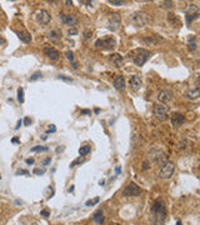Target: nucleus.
Here are the masks:
<instances>
[{
    "instance_id": "1",
    "label": "nucleus",
    "mask_w": 200,
    "mask_h": 225,
    "mask_svg": "<svg viewBox=\"0 0 200 225\" xmlns=\"http://www.w3.org/2000/svg\"><path fill=\"white\" fill-rule=\"evenodd\" d=\"M166 215V205L164 203V200L158 198L155 199V201L153 203L151 208H150V221L153 225H164Z\"/></svg>"
},
{
    "instance_id": "2",
    "label": "nucleus",
    "mask_w": 200,
    "mask_h": 225,
    "mask_svg": "<svg viewBox=\"0 0 200 225\" xmlns=\"http://www.w3.org/2000/svg\"><path fill=\"white\" fill-rule=\"evenodd\" d=\"M95 45H96V48L103 49V50H113L116 46V40L114 39V38H111V36L103 38V39L96 40Z\"/></svg>"
},
{
    "instance_id": "3",
    "label": "nucleus",
    "mask_w": 200,
    "mask_h": 225,
    "mask_svg": "<svg viewBox=\"0 0 200 225\" xmlns=\"http://www.w3.org/2000/svg\"><path fill=\"white\" fill-rule=\"evenodd\" d=\"M149 56H150V51H148L145 49H139V50H136L133 60L138 67H143V65L146 63V60L149 59Z\"/></svg>"
},
{
    "instance_id": "4",
    "label": "nucleus",
    "mask_w": 200,
    "mask_h": 225,
    "mask_svg": "<svg viewBox=\"0 0 200 225\" xmlns=\"http://www.w3.org/2000/svg\"><path fill=\"white\" fill-rule=\"evenodd\" d=\"M153 112H154L155 118L159 119L161 121H164L168 119V112H169V108L163 105V104H156L154 105V109H153Z\"/></svg>"
},
{
    "instance_id": "5",
    "label": "nucleus",
    "mask_w": 200,
    "mask_h": 225,
    "mask_svg": "<svg viewBox=\"0 0 200 225\" xmlns=\"http://www.w3.org/2000/svg\"><path fill=\"white\" fill-rule=\"evenodd\" d=\"M175 171V165L173 161H165L160 168V176L164 179H169Z\"/></svg>"
},
{
    "instance_id": "6",
    "label": "nucleus",
    "mask_w": 200,
    "mask_h": 225,
    "mask_svg": "<svg viewBox=\"0 0 200 225\" xmlns=\"http://www.w3.org/2000/svg\"><path fill=\"white\" fill-rule=\"evenodd\" d=\"M148 20H149V16L144 11H136L131 16V21L135 26H144L148 23Z\"/></svg>"
},
{
    "instance_id": "7",
    "label": "nucleus",
    "mask_w": 200,
    "mask_h": 225,
    "mask_svg": "<svg viewBox=\"0 0 200 225\" xmlns=\"http://www.w3.org/2000/svg\"><path fill=\"white\" fill-rule=\"evenodd\" d=\"M141 194V189L135 183H129L127 188L123 190V196H139Z\"/></svg>"
},
{
    "instance_id": "8",
    "label": "nucleus",
    "mask_w": 200,
    "mask_h": 225,
    "mask_svg": "<svg viewBox=\"0 0 200 225\" xmlns=\"http://www.w3.org/2000/svg\"><path fill=\"white\" fill-rule=\"evenodd\" d=\"M36 20H38L40 24H43V25H48L50 20H52V16H50V14L44 10V9H41V10H38L36 11Z\"/></svg>"
},
{
    "instance_id": "9",
    "label": "nucleus",
    "mask_w": 200,
    "mask_h": 225,
    "mask_svg": "<svg viewBox=\"0 0 200 225\" xmlns=\"http://www.w3.org/2000/svg\"><path fill=\"white\" fill-rule=\"evenodd\" d=\"M150 155L153 158V160H155L156 163H159L160 165H163L165 161H168L166 160V155L164 153L161 151V150H151V153H150Z\"/></svg>"
},
{
    "instance_id": "10",
    "label": "nucleus",
    "mask_w": 200,
    "mask_h": 225,
    "mask_svg": "<svg viewBox=\"0 0 200 225\" xmlns=\"http://www.w3.org/2000/svg\"><path fill=\"white\" fill-rule=\"evenodd\" d=\"M44 54L48 56L50 60H53V62H58L60 59V53L54 48H49V46L48 48H44Z\"/></svg>"
},
{
    "instance_id": "11",
    "label": "nucleus",
    "mask_w": 200,
    "mask_h": 225,
    "mask_svg": "<svg viewBox=\"0 0 200 225\" xmlns=\"http://www.w3.org/2000/svg\"><path fill=\"white\" fill-rule=\"evenodd\" d=\"M170 120H171V124H173L175 128H178V126L184 124L185 118H184L183 114H180V112H173V114H171Z\"/></svg>"
},
{
    "instance_id": "12",
    "label": "nucleus",
    "mask_w": 200,
    "mask_h": 225,
    "mask_svg": "<svg viewBox=\"0 0 200 225\" xmlns=\"http://www.w3.org/2000/svg\"><path fill=\"white\" fill-rule=\"evenodd\" d=\"M59 18L63 20L64 24H66V25H70V26H74L78 23V19L71 15V14H60Z\"/></svg>"
},
{
    "instance_id": "13",
    "label": "nucleus",
    "mask_w": 200,
    "mask_h": 225,
    "mask_svg": "<svg viewBox=\"0 0 200 225\" xmlns=\"http://www.w3.org/2000/svg\"><path fill=\"white\" fill-rule=\"evenodd\" d=\"M141 85H143V80L139 75H133V76L130 78V88H131L134 91H138L139 89L141 88Z\"/></svg>"
},
{
    "instance_id": "14",
    "label": "nucleus",
    "mask_w": 200,
    "mask_h": 225,
    "mask_svg": "<svg viewBox=\"0 0 200 225\" xmlns=\"http://www.w3.org/2000/svg\"><path fill=\"white\" fill-rule=\"evenodd\" d=\"M119 25H120V15H119V14H113V15H110L109 29L115 31V30H118Z\"/></svg>"
},
{
    "instance_id": "15",
    "label": "nucleus",
    "mask_w": 200,
    "mask_h": 225,
    "mask_svg": "<svg viewBox=\"0 0 200 225\" xmlns=\"http://www.w3.org/2000/svg\"><path fill=\"white\" fill-rule=\"evenodd\" d=\"M173 98V93L170 90H160L158 94V100L160 103H168Z\"/></svg>"
},
{
    "instance_id": "16",
    "label": "nucleus",
    "mask_w": 200,
    "mask_h": 225,
    "mask_svg": "<svg viewBox=\"0 0 200 225\" xmlns=\"http://www.w3.org/2000/svg\"><path fill=\"white\" fill-rule=\"evenodd\" d=\"M113 84H114L115 89H118V90H124L125 89V79H124V76L123 75H118V76L114 79Z\"/></svg>"
},
{
    "instance_id": "17",
    "label": "nucleus",
    "mask_w": 200,
    "mask_h": 225,
    "mask_svg": "<svg viewBox=\"0 0 200 225\" xmlns=\"http://www.w3.org/2000/svg\"><path fill=\"white\" fill-rule=\"evenodd\" d=\"M16 35H18V38L20 39V41H23V43H25V44H29L30 41H31V35H30V33H28L26 30L16 31Z\"/></svg>"
},
{
    "instance_id": "18",
    "label": "nucleus",
    "mask_w": 200,
    "mask_h": 225,
    "mask_svg": "<svg viewBox=\"0 0 200 225\" xmlns=\"http://www.w3.org/2000/svg\"><path fill=\"white\" fill-rule=\"evenodd\" d=\"M110 62L113 63L114 65H116V67H122V64H123V62H124V58L120 54H118V53H115V54H111L110 55Z\"/></svg>"
},
{
    "instance_id": "19",
    "label": "nucleus",
    "mask_w": 200,
    "mask_h": 225,
    "mask_svg": "<svg viewBox=\"0 0 200 225\" xmlns=\"http://www.w3.org/2000/svg\"><path fill=\"white\" fill-rule=\"evenodd\" d=\"M93 219H94V221H95L96 224H103L104 220H105L103 210H96V212L94 213V215H93Z\"/></svg>"
},
{
    "instance_id": "20",
    "label": "nucleus",
    "mask_w": 200,
    "mask_h": 225,
    "mask_svg": "<svg viewBox=\"0 0 200 225\" xmlns=\"http://www.w3.org/2000/svg\"><path fill=\"white\" fill-rule=\"evenodd\" d=\"M143 40L149 45H158L159 41L161 40V38H158L156 35H151V36H145Z\"/></svg>"
},
{
    "instance_id": "21",
    "label": "nucleus",
    "mask_w": 200,
    "mask_h": 225,
    "mask_svg": "<svg viewBox=\"0 0 200 225\" xmlns=\"http://www.w3.org/2000/svg\"><path fill=\"white\" fill-rule=\"evenodd\" d=\"M187 98H189L190 100H196L200 98V89L195 88V89H192L190 91L187 93Z\"/></svg>"
},
{
    "instance_id": "22",
    "label": "nucleus",
    "mask_w": 200,
    "mask_h": 225,
    "mask_svg": "<svg viewBox=\"0 0 200 225\" xmlns=\"http://www.w3.org/2000/svg\"><path fill=\"white\" fill-rule=\"evenodd\" d=\"M168 21L170 23L171 25H175V26H178V25L180 24L179 18L176 16L174 13H169V14H168Z\"/></svg>"
},
{
    "instance_id": "23",
    "label": "nucleus",
    "mask_w": 200,
    "mask_h": 225,
    "mask_svg": "<svg viewBox=\"0 0 200 225\" xmlns=\"http://www.w3.org/2000/svg\"><path fill=\"white\" fill-rule=\"evenodd\" d=\"M199 11V6L195 5V4H188L185 6V13L187 14H198Z\"/></svg>"
},
{
    "instance_id": "24",
    "label": "nucleus",
    "mask_w": 200,
    "mask_h": 225,
    "mask_svg": "<svg viewBox=\"0 0 200 225\" xmlns=\"http://www.w3.org/2000/svg\"><path fill=\"white\" fill-rule=\"evenodd\" d=\"M91 151V148H90V145H84V146H81L80 149H79V155L80 156H85L88 155Z\"/></svg>"
},
{
    "instance_id": "25",
    "label": "nucleus",
    "mask_w": 200,
    "mask_h": 225,
    "mask_svg": "<svg viewBox=\"0 0 200 225\" xmlns=\"http://www.w3.org/2000/svg\"><path fill=\"white\" fill-rule=\"evenodd\" d=\"M65 55H66V58L71 62L73 68H74V69H76V68H78V64H76L75 60H74V54H73V51H66V53H65Z\"/></svg>"
},
{
    "instance_id": "26",
    "label": "nucleus",
    "mask_w": 200,
    "mask_h": 225,
    "mask_svg": "<svg viewBox=\"0 0 200 225\" xmlns=\"http://www.w3.org/2000/svg\"><path fill=\"white\" fill-rule=\"evenodd\" d=\"M185 18H187V23H188V24H190V23H192L193 20L198 19L199 15H198V14H187V15H185Z\"/></svg>"
},
{
    "instance_id": "27",
    "label": "nucleus",
    "mask_w": 200,
    "mask_h": 225,
    "mask_svg": "<svg viewBox=\"0 0 200 225\" xmlns=\"http://www.w3.org/2000/svg\"><path fill=\"white\" fill-rule=\"evenodd\" d=\"M18 100H19L21 104L24 103V89H23V88L18 89Z\"/></svg>"
},
{
    "instance_id": "28",
    "label": "nucleus",
    "mask_w": 200,
    "mask_h": 225,
    "mask_svg": "<svg viewBox=\"0 0 200 225\" xmlns=\"http://www.w3.org/2000/svg\"><path fill=\"white\" fill-rule=\"evenodd\" d=\"M60 35H61V33H60L59 30H53V31H50L49 33V38L50 39H57V38H60Z\"/></svg>"
},
{
    "instance_id": "29",
    "label": "nucleus",
    "mask_w": 200,
    "mask_h": 225,
    "mask_svg": "<svg viewBox=\"0 0 200 225\" xmlns=\"http://www.w3.org/2000/svg\"><path fill=\"white\" fill-rule=\"evenodd\" d=\"M48 146H41V145H36V146L31 148V151H48Z\"/></svg>"
},
{
    "instance_id": "30",
    "label": "nucleus",
    "mask_w": 200,
    "mask_h": 225,
    "mask_svg": "<svg viewBox=\"0 0 200 225\" xmlns=\"http://www.w3.org/2000/svg\"><path fill=\"white\" fill-rule=\"evenodd\" d=\"M84 161H85V159H84V158H78V159H75L74 161H71L70 168H75L76 165H79V164H81V163H84Z\"/></svg>"
},
{
    "instance_id": "31",
    "label": "nucleus",
    "mask_w": 200,
    "mask_h": 225,
    "mask_svg": "<svg viewBox=\"0 0 200 225\" xmlns=\"http://www.w3.org/2000/svg\"><path fill=\"white\" fill-rule=\"evenodd\" d=\"M41 76H43V74H41L40 71H36V73H34L30 76V80L31 81H35V80H38V79H41Z\"/></svg>"
},
{
    "instance_id": "32",
    "label": "nucleus",
    "mask_w": 200,
    "mask_h": 225,
    "mask_svg": "<svg viewBox=\"0 0 200 225\" xmlns=\"http://www.w3.org/2000/svg\"><path fill=\"white\" fill-rule=\"evenodd\" d=\"M100 201V198H94V199H91V200H89V201H86V206H93V205H95V204H98Z\"/></svg>"
},
{
    "instance_id": "33",
    "label": "nucleus",
    "mask_w": 200,
    "mask_h": 225,
    "mask_svg": "<svg viewBox=\"0 0 200 225\" xmlns=\"http://www.w3.org/2000/svg\"><path fill=\"white\" fill-rule=\"evenodd\" d=\"M125 1H123V0H109V4H111V5H115V6H118V5H123Z\"/></svg>"
},
{
    "instance_id": "34",
    "label": "nucleus",
    "mask_w": 200,
    "mask_h": 225,
    "mask_svg": "<svg viewBox=\"0 0 200 225\" xmlns=\"http://www.w3.org/2000/svg\"><path fill=\"white\" fill-rule=\"evenodd\" d=\"M33 173H34V174H36V175H43L44 173H45V170H44V169L35 168V169H34V171H33Z\"/></svg>"
},
{
    "instance_id": "35",
    "label": "nucleus",
    "mask_w": 200,
    "mask_h": 225,
    "mask_svg": "<svg viewBox=\"0 0 200 225\" xmlns=\"http://www.w3.org/2000/svg\"><path fill=\"white\" fill-rule=\"evenodd\" d=\"M189 44H190V48H192L193 50L196 49V44H195V38L194 36H192V39L189 40Z\"/></svg>"
},
{
    "instance_id": "36",
    "label": "nucleus",
    "mask_w": 200,
    "mask_h": 225,
    "mask_svg": "<svg viewBox=\"0 0 200 225\" xmlns=\"http://www.w3.org/2000/svg\"><path fill=\"white\" fill-rule=\"evenodd\" d=\"M58 79H60V80H64V81H69V83H71V81H73V79H71V78L64 76V75H59Z\"/></svg>"
},
{
    "instance_id": "37",
    "label": "nucleus",
    "mask_w": 200,
    "mask_h": 225,
    "mask_svg": "<svg viewBox=\"0 0 200 225\" xmlns=\"http://www.w3.org/2000/svg\"><path fill=\"white\" fill-rule=\"evenodd\" d=\"M16 175H29V171L24 170V169H20V170L16 171Z\"/></svg>"
},
{
    "instance_id": "38",
    "label": "nucleus",
    "mask_w": 200,
    "mask_h": 225,
    "mask_svg": "<svg viewBox=\"0 0 200 225\" xmlns=\"http://www.w3.org/2000/svg\"><path fill=\"white\" fill-rule=\"evenodd\" d=\"M55 131H57V126H55V125H50L49 126V129H48V131H46V134H48V133H55Z\"/></svg>"
},
{
    "instance_id": "39",
    "label": "nucleus",
    "mask_w": 200,
    "mask_h": 225,
    "mask_svg": "<svg viewBox=\"0 0 200 225\" xmlns=\"http://www.w3.org/2000/svg\"><path fill=\"white\" fill-rule=\"evenodd\" d=\"M76 34H78V30L74 29V28H71V29L68 30V35H76Z\"/></svg>"
},
{
    "instance_id": "40",
    "label": "nucleus",
    "mask_w": 200,
    "mask_h": 225,
    "mask_svg": "<svg viewBox=\"0 0 200 225\" xmlns=\"http://www.w3.org/2000/svg\"><path fill=\"white\" fill-rule=\"evenodd\" d=\"M84 38H85L86 40H88V39H90V38H91V31L85 30V31H84Z\"/></svg>"
},
{
    "instance_id": "41",
    "label": "nucleus",
    "mask_w": 200,
    "mask_h": 225,
    "mask_svg": "<svg viewBox=\"0 0 200 225\" xmlns=\"http://www.w3.org/2000/svg\"><path fill=\"white\" fill-rule=\"evenodd\" d=\"M149 168H150V165H149V161H144V163H143V170L146 171Z\"/></svg>"
},
{
    "instance_id": "42",
    "label": "nucleus",
    "mask_w": 200,
    "mask_h": 225,
    "mask_svg": "<svg viewBox=\"0 0 200 225\" xmlns=\"http://www.w3.org/2000/svg\"><path fill=\"white\" fill-rule=\"evenodd\" d=\"M50 161H52V158H50V156H48V158H46V159H45V160H44V163H43V165H44V166H48V165H49V164H50Z\"/></svg>"
},
{
    "instance_id": "43",
    "label": "nucleus",
    "mask_w": 200,
    "mask_h": 225,
    "mask_svg": "<svg viewBox=\"0 0 200 225\" xmlns=\"http://www.w3.org/2000/svg\"><path fill=\"white\" fill-rule=\"evenodd\" d=\"M161 4H164V6L166 8H173V1H163Z\"/></svg>"
},
{
    "instance_id": "44",
    "label": "nucleus",
    "mask_w": 200,
    "mask_h": 225,
    "mask_svg": "<svg viewBox=\"0 0 200 225\" xmlns=\"http://www.w3.org/2000/svg\"><path fill=\"white\" fill-rule=\"evenodd\" d=\"M195 85H196L198 89H200V75L196 76V79H195Z\"/></svg>"
},
{
    "instance_id": "45",
    "label": "nucleus",
    "mask_w": 200,
    "mask_h": 225,
    "mask_svg": "<svg viewBox=\"0 0 200 225\" xmlns=\"http://www.w3.org/2000/svg\"><path fill=\"white\" fill-rule=\"evenodd\" d=\"M41 215H43V217H45V218H48L49 215H50V213L48 212V210H41V213H40Z\"/></svg>"
},
{
    "instance_id": "46",
    "label": "nucleus",
    "mask_w": 200,
    "mask_h": 225,
    "mask_svg": "<svg viewBox=\"0 0 200 225\" xmlns=\"http://www.w3.org/2000/svg\"><path fill=\"white\" fill-rule=\"evenodd\" d=\"M24 124H25L26 126H29V125L31 124V119H30V118H25V119H24Z\"/></svg>"
},
{
    "instance_id": "47",
    "label": "nucleus",
    "mask_w": 200,
    "mask_h": 225,
    "mask_svg": "<svg viewBox=\"0 0 200 225\" xmlns=\"http://www.w3.org/2000/svg\"><path fill=\"white\" fill-rule=\"evenodd\" d=\"M26 164H29V165H33V164H34V159L33 158H29V159H26Z\"/></svg>"
},
{
    "instance_id": "48",
    "label": "nucleus",
    "mask_w": 200,
    "mask_h": 225,
    "mask_svg": "<svg viewBox=\"0 0 200 225\" xmlns=\"http://www.w3.org/2000/svg\"><path fill=\"white\" fill-rule=\"evenodd\" d=\"M80 4H84V5H90L91 1H85V0H80Z\"/></svg>"
},
{
    "instance_id": "49",
    "label": "nucleus",
    "mask_w": 200,
    "mask_h": 225,
    "mask_svg": "<svg viewBox=\"0 0 200 225\" xmlns=\"http://www.w3.org/2000/svg\"><path fill=\"white\" fill-rule=\"evenodd\" d=\"M23 124V120H19V121H18V125L15 126V129H19L20 128V125Z\"/></svg>"
},
{
    "instance_id": "50",
    "label": "nucleus",
    "mask_w": 200,
    "mask_h": 225,
    "mask_svg": "<svg viewBox=\"0 0 200 225\" xmlns=\"http://www.w3.org/2000/svg\"><path fill=\"white\" fill-rule=\"evenodd\" d=\"M0 44H6V41H5L4 38H0Z\"/></svg>"
},
{
    "instance_id": "51",
    "label": "nucleus",
    "mask_w": 200,
    "mask_h": 225,
    "mask_svg": "<svg viewBox=\"0 0 200 225\" xmlns=\"http://www.w3.org/2000/svg\"><path fill=\"white\" fill-rule=\"evenodd\" d=\"M81 114H90L89 110H81Z\"/></svg>"
},
{
    "instance_id": "52",
    "label": "nucleus",
    "mask_w": 200,
    "mask_h": 225,
    "mask_svg": "<svg viewBox=\"0 0 200 225\" xmlns=\"http://www.w3.org/2000/svg\"><path fill=\"white\" fill-rule=\"evenodd\" d=\"M11 142H13V143H18V142H19V139H18V138H13Z\"/></svg>"
},
{
    "instance_id": "53",
    "label": "nucleus",
    "mask_w": 200,
    "mask_h": 225,
    "mask_svg": "<svg viewBox=\"0 0 200 225\" xmlns=\"http://www.w3.org/2000/svg\"><path fill=\"white\" fill-rule=\"evenodd\" d=\"M65 4H66V5H71L73 1H65Z\"/></svg>"
},
{
    "instance_id": "54",
    "label": "nucleus",
    "mask_w": 200,
    "mask_h": 225,
    "mask_svg": "<svg viewBox=\"0 0 200 225\" xmlns=\"http://www.w3.org/2000/svg\"><path fill=\"white\" fill-rule=\"evenodd\" d=\"M109 225H120V224H116V223H111V224H109Z\"/></svg>"
},
{
    "instance_id": "55",
    "label": "nucleus",
    "mask_w": 200,
    "mask_h": 225,
    "mask_svg": "<svg viewBox=\"0 0 200 225\" xmlns=\"http://www.w3.org/2000/svg\"><path fill=\"white\" fill-rule=\"evenodd\" d=\"M176 225H181V221H180V220H179L178 223H176Z\"/></svg>"
}]
</instances>
